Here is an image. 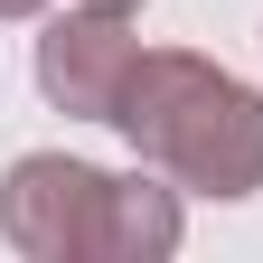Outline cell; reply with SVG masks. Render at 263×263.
<instances>
[{
  "instance_id": "4",
  "label": "cell",
  "mask_w": 263,
  "mask_h": 263,
  "mask_svg": "<svg viewBox=\"0 0 263 263\" xmlns=\"http://www.w3.org/2000/svg\"><path fill=\"white\" fill-rule=\"evenodd\" d=\"M47 10V0H0V19H38Z\"/></svg>"
},
{
  "instance_id": "5",
  "label": "cell",
  "mask_w": 263,
  "mask_h": 263,
  "mask_svg": "<svg viewBox=\"0 0 263 263\" xmlns=\"http://www.w3.org/2000/svg\"><path fill=\"white\" fill-rule=\"evenodd\" d=\"M104 10H141V0H104Z\"/></svg>"
},
{
  "instance_id": "1",
  "label": "cell",
  "mask_w": 263,
  "mask_h": 263,
  "mask_svg": "<svg viewBox=\"0 0 263 263\" xmlns=\"http://www.w3.org/2000/svg\"><path fill=\"white\" fill-rule=\"evenodd\" d=\"M113 132L197 197H254L263 188V94L235 85L226 66L188 57V47H141Z\"/></svg>"
},
{
  "instance_id": "2",
  "label": "cell",
  "mask_w": 263,
  "mask_h": 263,
  "mask_svg": "<svg viewBox=\"0 0 263 263\" xmlns=\"http://www.w3.org/2000/svg\"><path fill=\"white\" fill-rule=\"evenodd\" d=\"M0 235L28 263H160L179 254V197L160 179H113L94 160L28 151L0 179Z\"/></svg>"
},
{
  "instance_id": "3",
  "label": "cell",
  "mask_w": 263,
  "mask_h": 263,
  "mask_svg": "<svg viewBox=\"0 0 263 263\" xmlns=\"http://www.w3.org/2000/svg\"><path fill=\"white\" fill-rule=\"evenodd\" d=\"M132 66H141L132 10H104V0H85V10L47 19V38H38V94H47L57 113H76V122H113V113H122Z\"/></svg>"
}]
</instances>
